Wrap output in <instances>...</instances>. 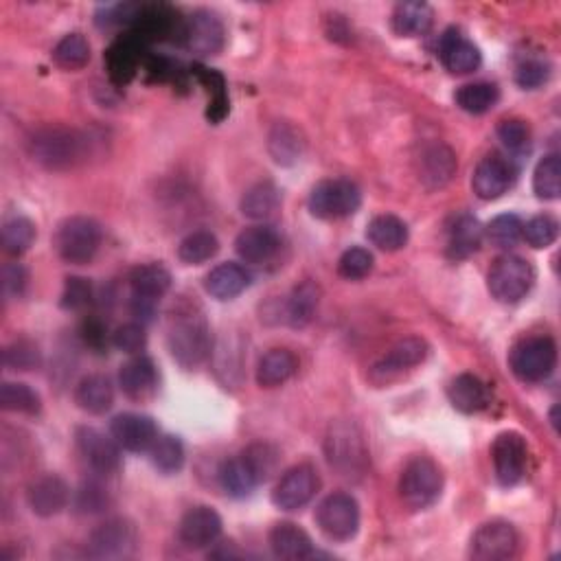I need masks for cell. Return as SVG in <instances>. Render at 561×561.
<instances>
[{"label":"cell","mask_w":561,"mask_h":561,"mask_svg":"<svg viewBox=\"0 0 561 561\" xmlns=\"http://www.w3.org/2000/svg\"><path fill=\"white\" fill-rule=\"evenodd\" d=\"M93 303V283L84 277H68L62 292V307L84 309Z\"/></svg>","instance_id":"obj_52"},{"label":"cell","mask_w":561,"mask_h":561,"mask_svg":"<svg viewBox=\"0 0 561 561\" xmlns=\"http://www.w3.org/2000/svg\"><path fill=\"white\" fill-rule=\"evenodd\" d=\"M533 191L540 200H557L561 196V160L557 154H548L537 163Z\"/></svg>","instance_id":"obj_42"},{"label":"cell","mask_w":561,"mask_h":561,"mask_svg":"<svg viewBox=\"0 0 561 561\" xmlns=\"http://www.w3.org/2000/svg\"><path fill=\"white\" fill-rule=\"evenodd\" d=\"M121 391L136 402L152 397L158 388V371L150 358L136 356L125 362L119 371Z\"/></svg>","instance_id":"obj_24"},{"label":"cell","mask_w":561,"mask_h":561,"mask_svg":"<svg viewBox=\"0 0 561 561\" xmlns=\"http://www.w3.org/2000/svg\"><path fill=\"white\" fill-rule=\"evenodd\" d=\"M182 40L198 55H217L224 47V25L211 11H196L185 20Z\"/></svg>","instance_id":"obj_18"},{"label":"cell","mask_w":561,"mask_h":561,"mask_svg":"<svg viewBox=\"0 0 561 561\" xmlns=\"http://www.w3.org/2000/svg\"><path fill=\"white\" fill-rule=\"evenodd\" d=\"M515 167L509 158L494 152L476 165L472 187L480 200H498L513 187Z\"/></svg>","instance_id":"obj_15"},{"label":"cell","mask_w":561,"mask_h":561,"mask_svg":"<svg viewBox=\"0 0 561 561\" xmlns=\"http://www.w3.org/2000/svg\"><path fill=\"white\" fill-rule=\"evenodd\" d=\"M75 439L90 469L103 476L117 472L121 465V445L112 439V434L106 437L97 428H79Z\"/></svg>","instance_id":"obj_16"},{"label":"cell","mask_w":561,"mask_h":561,"mask_svg":"<svg viewBox=\"0 0 561 561\" xmlns=\"http://www.w3.org/2000/svg\"><path fill=\"white\" fill-rule=\"evenodd\" d=\"M112 345L123 353H130V356H134V353H141L147 345V334H145L143 325H136V323L121 325L112 334Z\"/></svg>","instance_id":"obj_53"},{"label":"cell","mask_w":561,"mask_h":561,"mask_svg":"<svg viewBox=\"0 0 561 561\" xmlns=\"http://www.w3.org/2000/svg\"><path fill=\"white\" fill-rule=\"evenodd\" d=\"M246 463L253 469L257 483H266V480L277 472L279 465V454L268 443H253L242 452Z\"/></svg>","instance_id":"obj_47"},{"label":"cell","mask_w":561,"mask_h":561,"mask_svg":"<svg viewBox=\"0 0 561 561\" xmlns=\"http://www.w3.org/2000/svg\"><path fill=\"white\" fill-rule=\"evenodd\" d=\"M108 505V494L101 485L88 483L77 491V509L82 513H97Z\"/></svg>","instance_id":"obj_55"},{"label":"cell","mask_w":561,"mask_h":561,"mask_svg":"<svg viewBox=\"0 0 561 561\" xmlns=\"http://www.w3.org/2000/svg\"><path fill=\"white\" fill-rule=\"evenodd\" d=\"M75 404L90 415H103L114 404V388L106 375H88L75 388Z\"/></svg>","instance_id":"obj_28"},{"label":"cell","mask_w":561,"mask_h":561,"mask_svg":"<svg viewBox=\"0 0 561 561\" xmlns=\"http://www.w3.org/2000/svg\"><path fill=\"white\" fill-rule=\"evenodd\" d=\"M3 362L11 371H31L40 364V351L29 340H16L3 351Z\"/></svg>","instance_id":"obj_50"},{"label":"cell","mask_w":561,"mask_h":561,"mask_svg":"<svg viewBox=\"0 0 561 561\" xmlns=\"http://www.w3.org/2000/svg\"><path fill=\"white\" fill-rule=\"evenodd\" d=\"M419 180L421 185L434 191L448 185L452 176L456 174V156L448 145L443 143H430L421 150L419 160Z\"/></svg>","instance_id":"obj_19"},{"label":"cell","mask_w":561,"mask_h":561,"mask_svg":"<svg viewBox=\"0 0 561 561\" xmlns=\"http://www.w3.org/2000/svg\"><path fill=\"white\" fill-rule=\"evenodd\" d=\"M110 434L121 445V450L145 452L158 439V428L152 417L141 412H123L112 419Z\"/></svg>","instance_id":"obj_17"},{"label":"cell","mask_w":561,"mask_h":561,"mask_svg":"<svg viewBox=\"0 0 561 561\" xmlns=\"http://www.w3.org/2000/svg\"><path fill=\"white\" fill-rule=\"evenodd\" d=\"M0 239H3V248L7 255L20 257L22 253H27L33 239H36V224H33L29 217L22 215L9 217L3 224V231H0Z\"/></svg>","instance_id":"obj_40"},{"label":"cell","mask_w":561,"mask_h":561,"mask_svg":"<svg viewBox=\"0 0 561 561\" xmlns=\"http://www.w3.org/2000/svg\"><path fill=\"white\" fill-rule=\"evenodd\" d=\"M250 285V274L239 263H220L204 279V288L217 301H231Z\"/></svg>","instance_id":"obj_26"},{"label":"cell","mask_w":561,"mask_h":561,"mask_svg":"<svg viewBox=\"0 0 561 561\" xmlns=\"http://www.w3.org/2000/svg\"><path fill=\"white\" fill-rule=\"evenodd\" d=\"M316 524L331 542H349L360 529L358 500L349 494H331L316 507Z\"/></svg>","instance_id":"obj_8"},{"label":"cell","mask_w":561,"mask_h":561,"mask_svg":"<svg viewBox=\"0 0 561 561\" xmlns=\"http://www.w3.org/2000/svg\"><path fill=\"white\" fill-rule=\"evenodd\" d=\"M270 548L274 557L288 559V561H301L316 557L312 537H309L301 526L292 522H281L270 531Z\"/></svg>","instance_id":"obj_25"},{"label":"cell","mask_w":561,"mask_h":561,"mask_svg":"<svg viewBox=\"0 0 561 561\" xmlns=\"http://www.w3.org/2000/svg\"><path fill=\"white\" fill-rule=\"evenodd\" d=\"M235 250L242 261L261 266V263L277 257L281 250V237L272 226H248L237 235Z\"/></svg>","instance_id":"obj_21"},{"label":"cell","mask_w":561,"mask_h":561,"mask_svg":"<svg viewBox=\"0 0 561 561\" xmlns=\"http://www.w3.org/2000/svg\"><path fill=\"white\" fill-rule=\"evenodd\" d=\"M522 226L524 224L518 215L505 213V215H498L491 220V224L485 228V235L491 242V246L507 250V248H513L522 239Z\"/></svg>","instance_id":"obj_46"},{"label":"cell","mask_w":561,"mask_h":561,"mask_svg":"<svg viewBox=\"0 0 561 561\" xmlns=\"http://www.w3.org/2000/svg\"><path fill=\"white\" fill-rule=\"evenodd\" d=\"M318 487H320V480H318L314 467H309V465L292 467L281 476L277 487H274L272 502H274V507L281 511L303 509L305 505L312 502Z\"/></svg>","instance_id":"obj_12"},{"label":"cell","mask_w":561,"mask_h":561,"mask_svg":"<svg viewBox=\"0 0 561 561\" xmlns=\"http://www.w3.org/2000/svg\"><path fill=\"white\" fill-rule=\"evenodd\" d=\"M327 459L331 467H336L342 476H351V472H362L366 461V450L362 443V434L356 426L349 423H336L331 426L327 437Z\"/></svg>","instance_id":"obj_11"},{"label":"cell","mask_w":561,"mask_h":561,"mask_svg":"<svg viewBox=\"0 0 561 561\" xmlns=\"http://www.w3.org/2000/svg\"><path fill=\"white\" fill-rule=\"evenodd\" d=\"M167 345L174 360L185 369H196L211 353V329L200 314H180L171 320Z\"/></svg>","instance_id":"obj_2"},{"label":"cell","mask_w":561,"mask_h":561,"mask_svg":"<svg viewBox=\"0 0 561 561\" xmlns=\"http://www.w3.org/2000/svg\"><path fill=\"white\" fill-rule=\"evenodd\" d=\"M309 211L318 220H342L360 209L362 193L356 182L345 178L323 180L309 193Z\"/></svg>","instance_id":"obj_4"},{"label":"cell","mask_w":561,"mask_h":561,"mask_svg":"<svg viewBox=\"0 0 561 561\" xmlns=\"http://www.w3.org/2000/svg\"><path fill=\"white\" fill-rule=\"evenodd\" d=\"M220 250V242L211 231H196L182 239L178 246V257L187 266H200V263L209 261Z\"/></svg>","instance_id":"obj_43"},{"label":"cell","mask_w":561,"mask_h":561,"mask_svg":"<svg viewBox=\"0 0 561 561\" xmlns=\"http://www.w3.org/2000/svg\"><path fill=\"white\" fill-rule=\"evenodd\" d=\"M491 456H494L496 478L502 487L518 485L524 478L529 450L520 432H500L491 448Z\"/></svg>","instance_id":"obj_13"},{"label":"cell","mask_w":561,"mask_h":561,"mask_svg":"<svg viewBox=\"0 0 561 561\" xmlns=\"http://www.w3.org/2000/svg\"><path fill=\"white\" fill-rule=\"evenodd\" d=\"M57 253L73 266H84L97 255L101 246V226L93 217H68L55 237Z\"/></svg>","instance_id":"obj_6"},{"label":"cell","mask_w":561,"mask_h":561,"mask_svg":"<svg viewBox=\"0 0 561 561\" xmlns=\"http://www.w3.org/2000/svg\"><path fill=\"white\" fill-rule=\"evenodd\" d=\"M132 312L134 316H139L143 323L152 320L154 312H156V299H147V296H132Z\"/></svg>","instance_id":"obj_58"},{"label":"cell","mask_w":561,"mask_h":561,"mask_svg":"<svg viewBox=\"0 0 561 561\" xmlns=\"http://www.w3.org/2000/svg\"><path fill=\"white\" fill-rule=\"evenodd\" d=\"M150 459L152 465L163 474H176L185 465V448H182V441L174 434H163L158 437L152 448H150Z\"/></svg>","instance_id":"obj_41"},{"label":"cell","mask_w":561,"mask_h":561,"mask_svg":"<svg viewBox=\"0 0 561 561\" xmlns=\"http://www.w3.org/2000/svg\"><path fill=\"white\" fill-rule=\"evenodd\" d=\"M443 472L428 456L412 459L399 478V496L412 511H423L432 507L441 498Z\"/></svg>","instance_id":"obj_3"},{"label":"cell","mask_w":561,"mask_h":561,"mask_svg":"<svg viewBox=\"0 0 561 561\" xmlns=\"http://www.w3.org/2000/svg\"><path fill=\"white\" fill-rule=\"evenodd\" d=\"M518 533L509 522H487L472 537L469 555L478 561H502L518 553Z\"/></svg>","instance_id":"obj_14"},{"label":"cell","mask_w":561,"mask_h":561,"mask_svg":"<svg viewBox=\"0 0 561 561\" xmlns=\"http://www.w3.org/2000/svg\"><path fill=\"white\" fill-rule=\"evenodd\" d=\"M448 397L456 410L465 412V415H474V412L487 408L489 388L480 377L472 373H463L456 377V380H452L448 388Z\"/></svg>","instance_id":"obj_27"},{"label":"cell","mask_w":561,"mask_h":561,"mask_svg":"<svg viewBox=\"0 0 561 561\" xmlns=\"http://www.w3.org/2000/svg\"><path fill=\"white\" fill-rule=\"evenodd\" d=\"M500 99L498 86L489 82H476V84H465L456 93V106L469 114H485L496 106Z\"/></svg>","instance_id":"obj_39"},{"label":"cell","mask_w":561,"mask_h":561,"mask_svg":"<svg viewBox=\"0 0 561 561\" xmlns=\"http://www.w3.org/2000/svg\"><path fill=\"white\" fill-rule=\"evenodd\" d=\"M428 342L417 336H410L399 340L395 347L388 349V353L371 366V380L375 384H388L397 380L399 375L415 369L423 360L428 358Z\"/></svg>","instance_id":"obj_10"},{"label":"cell","mask_w":561,"mask_h":561,"mask_svg":"<svg viewBox=\"0 0 561 561\" xmlns=\"http://www.w3.org/2000/svg\"><path fill=\"white\" fill-rule=\"evenodd\" d=\"M139 548L136 526L125 518L103 522L90 533L86 553L93 559H128Z\"/></svg>","instance_id":"obj_9"},{"label":"cell","mask_w":561,"mask_h":561,"mask_svg":"<svg viewBox=\"0 0 561 561\" xmlns=\"http://www.w3.org/2000/svg\"><path fill=\"white\" fill-rule=\"evenodd\" d=\"M318 301H320V290L316 283L305 281L299 285V288H294L288 301V312H285L288 323L292 327H305L312 323L318 309Z\"/></svg>","instance_id":"obj_38"},{"label":"cell","mask_w":561,"mask_h":561,"mask_svg":"<svg viewBox=\"0 0 561 561\" xmlns=\"http://www.w3.org/2000/svg\"><path fill=\"white\" fill-rule=\"evenodd\" d=\"M141 49H143V44L132 36H125L114 44V47L108 51V66H110L112 79H117V82H121V84L130 82L136 73V68H139Z\"/></svg>","instance_id":"obj_36"},{"label":"cell","mask_w":561,"mask_h":561,"mask_svg":"<svg viewBox=\"0 0 561 561\" xmlns=\"http://www.w3.org/2000/svg\"><path fill=\"white\" fill-rule=\"evenodd\" d=\"M222 533L220 513L211 507H193L182 515L178 535L189 548L211 546Z\"/></svg>","instance_id":"obj_20"},{"label":"cell","mask_w":561,"mask_h":561,"mask_svg":"<svg viewBox=\"0 0 561 561\" xmlns=\"http://www.w3.org/2000/svg\"><path fill=\"white\" fill-rule=\"evenodd\" d=\"M432 18V7L426 3H419V0L399 3L393 14V29L404 38H417L430 31Z\"/></svg>","instance_id":"obj_32"},{"label":"cell","mask_w":561,"mask_h":561,"mask_svg":"<svg viewBox=\"0 0 561 561\" xmlns=\"http://www.w3.org/2000/svg\"><path fill=\"white\" fill-rule=\"evenodd\" d=\"M535 283V270L526 259L518 255H502L489 270V292L500 303H518L531 292Z\"/></svg>","instance_id":"obj_5"},{"label":"cell","mask_w":561,"mask_h":561,"mask_svg":"<svg viewBox=\"0 0 561 561\" xmlns=\"http://www.w3.org/2000/svg\"><path fill=\"white\" fill-rule=\"evenodd\" d=\"M439 57L443 66L454 75L474 73L480 62H483V55H480L476 44L472 40H467L463 33L456 29L445 31L441 36Z\"/></svg>","instance_id":"obj_22"},{"label":"cell","mask_w":561,"mask_h":561,"mask_svg":"<svg viewBox=\"0 0 561 561\" xmlns=\"http://www.w3.org/2000/svg\"><path fill=\"white\" fill-rule=\"evenodd\" d=\"M130 288L136 296H147V299H160L171 288V274L160 263H145L136 266L130 272Z\"/></svg>","instance_id":"obj_34"},{"label":"cell","mask_w":561,"mask_h":561,"mask_svg":"<svg viewBox=\"0 0 561 561\" xmlns=\"http://www.w3.org/2000/svg\"><path fill=\"white\" fill-rule=\"evenodd\" d=\"M498 139L511 154H529L531 150V130L520 119H507L498 125Z\"/></svg>","instance_id":"obj_49"},{"label":"cell","mask_w":561,"mask_h":561,"mask_svg":"<svg viewBox=\"0 0 561 561\" xmlns=\"http://www.w3.org/2000/svg\"><path fill=\"white\" fill-rule=\"evenodd\" d=\"M366 237L384 253H395L408 244V226L397 215H377L366 228Z\"/></svg>","instance_id":"obj_30"},{"label":"cell","mask_w":561,"mask_h":561,"mask_svg":"<svg viewBox=\"0 0 561 561\" xmlns=\"http://www.w3.org/2000/svg\"><path fill=\"white\" fill-rule=\"evenodd\" d=\"M281 193L272 182H259L250 187L242 198V213L250 220H270L279 211Z\"/></svg>","instance_id":"obj_37"},{"label":"cell","mask_w":561,"mask_h":561,"mask_svg":"<svg viewBox=\"0 0 561 561\" xmlns=\"http://www.w3.org/2000/svg\"><path fill=\"white\" fill-rule=\"evenodd\" d=\"M27 500L31 511L40 518H51V515L62 513L71 500V491L60 476H42L27 491Z\"/></svg>","instance_id":"obj_23"},{"label":"cell","mask_w":561,"mask_h":561,"mask_svg":"<svg viewBox=\"0 0 561 561\" xmlns=\"http://www.w3.org/2000/svg\"><path fill=\"white\" fill-rule=\"evenodd\" d=\"M268 150L279 165H294L303 156L305 141L301 132L290 123H277L268 136Z\"/></svg>","instance_id":"obj_33"},{"label":"cell","mask_w":561,"mask_h":561,"mask_svg":"<svg viewBox=\"0 0 561 561\" xmlns=\"http://www.w3.org/2000/svg\"><path fill=\"white\" fill-rule=\"evenodd\" d=\"M299 371V360L288 349H272L257 364V384L263 388L281 386Z\"/></svg>","instance_id":"obj_29"},{"label":"cell","mask_w":561,"mask_h":561,"mask_svg":"<svg viewBox=\"0 0 561 561\" xmlns=\"http://www.w3.org/2000/svg\"><path fill=\"white\" fill-rule=\"evenodd\" d=\"M511 371L522 382H544L557 366V345L548 336H531L511 351Z\"/></svg>","instance_id":"obj_7"},{"label":"cell","mask_w":561,"mask_h":561,"mask_svg":"<svg viewBox=\"0 0 561 561\" xmlns=\"http://www.w3.org/2000/svg\"><path fill=\"white\" fill-rule=\"evenodd\" d=\"M373 270V255L366 248H349L345 255L338 261V272L340 277L349 281H360L366 274Z\"/></svg>","instance_id":"obj_51"},{"label":"cell","mask_w":561,"mask_h":561,"mask_svg":"<svg viewBox=\"0 0 561 561\" xmlns=\"http://www.w3.org/2000/svg\"><path fill=\"white\" fill-rule=\"evenodd\" d=\"M551 79V66L542 60H526L515 71V82L526 90H535Z\"/></svg>","instance_id":"obj_54"},{"label":"cell","mask_w":561,"mask_h":561,"mask_svg":"<svg viewBox=\"0 0 561 561\" xmlns=\"http://www.w3.org/2000/svg\"><path fill=\"white\" fill-rule=\"evenodd\" d=\"M0 406L9 412H22V415H38L42 408L40 395L31 386L20 382H5L0 388Z\"/></svg>","instance_id":"obj_45"},{"label":"cell","mask_w":561,"mask_h":561,"mask_svg":"<svg viewBox=\"0 0 561 561\" xmlns=\"http://www.w3.org/2000/svg\"><path fill=\"white\" fill-rule=\"evenodd\" d=\"M27 285V272L20 263H7L3 268V294L7 299H18Z\"/></svg>","instance_id":"obj_56"},{"label":"cell","mask_w":561,"mask_h":561,"mask_svg":"<svg viewBox=\"0 0 561 561\" xmlns=\"http://www.w3.org/2000/svg\"><path fill=\"white\" fill-rule=\"evenodd\" d=\"M559 222L553 215H535L522 226V237L533 248H548L557 242Z\"/></svg>","instance_id":"obj_48"},{"label":"cell","mask_w":561,"mask_h":561,"mask_svg":"<svg viewBox=\"0 0 561 561\" xmlns=\"http://www.w3.org/2000/svg\"><path fill=\"white\" fill-rule=\"evenodd\" d=\"M485 228L474 215H461L456 217V222L450 228L448 239V253L454 259H467L472 257L476 250L483 244Z\"/></svg>","instance_id":"obj_31"},{"label":"cell","mask_w":561,"mask_h":561,"mask_svg":"<svg viewBox=\"0 0 561 561\" xmlns=\"http://www.w3.org/2000/svg\"><path fill=\"white\" fill-rule=\"evenodd\" d=\"M220 485L231 498H246L253 494V489L259 485L253 474V469L246 463L242 454L235 459L224 461L220 467Z\"/></svg>","instance_id":"obj_35"},{"label":"cell","mask_w":561,"mask_h":561,"mask_svg":"<svg viewBox=\"0 0 561 561\" xmlns=\"http://www.w3.org/2000/svg\"><path fill=\"white\" fill-rule=\"evenodd\" d=\"M82 336L86 345L93 351H103L108 345V336H106V325L101 323L97 318H88L84 327H82Z\"/></svg>","instance_id":"obj_57"},{"label":"cell","mask_w":561,"mask_h":561,"mask_svg":"<svg viewBox=\"0 0 561 561\" xmlns=\"http://www.w3.org/2000/svg\"><path fill=\"white\" fill-rule=\"evenodd\" d=\"M53 60L66 71H77L90 62V44L82 33H68L53 49Z\"/></svg>","instance_id":"obj_44"},{"label":"cell","mask_w":561,"mask_h":561,"mask_svg":"<svg viewBox=\"0 0 561 561\" xmlns=\"http://www.w3.org/2000/svg\"><path fill=\"white\" fill-rule=\"evenodd\" d=\"M27 147L38 165L53 171L73 169L84 163L88 156L86 136L79 130L64 128V125H47V128L36 130L29 136Z\"/></svg>","instance_id":"obj_1"}]
</instances>
